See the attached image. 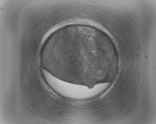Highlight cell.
<instances>
[{"label":"cell","mask_w":156,"mask_h":124,"mask_svg":"<svg viewBox=\"0 0 156 124\" xmlns=\"http://www.w3.org/2000/svg\"><path fill=\"white\" fill-rule=\"evenodd\" d=\"M96 43L91 26L80 24L64 26L58 30L52 46L53 57L63 70L69 68L75 60L77 62L76 74H85L82 60H89L97 54Z\"/></svg>","instance_id":"cell-1"},{"label":"cell","mask_w":156,"mask_h":124,"mask_svg":"<svg viewBox=\"0 0 156 124\" xmlns=\"http://www.w3.org/2000/svg\"><path fill=\"white\" fill-rule=\"evenodd\" d=\"M50 86L62 96L75 99H85L88 95L87 88L82 85L69 83L52 76L48 80Z\"/></svg>","instance_id":"cell-2"}]
</instances>
